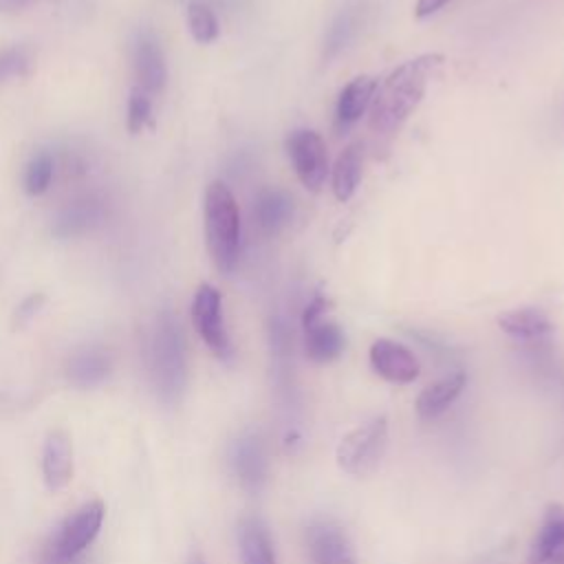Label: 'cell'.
<instances>
[{
  "instance_id": "44dd1931",
  "label": "cell",
  "mask_w": 564,
  "mask_h": 564,
  "mask_svg": "<svg viewBox=\"0 0 564 564\" xmlns=\"http://www.w3.org/2000/svg\"><path fill=\"white\" fill-rule=\"evenodd\" d=\"M361 172H364V148L361 143H350L348 148H344L333 165V194L339 203H346L355 196L359 181H361Z\"/></svg>"
},
{
  "instance_id": "9a60e30c",
  "label": "cell",
  "mask_w": 564,
  "mask_h": 564,
  "mask_svg": "<svg viewBox=\"0 0 564 564\" xmlns=\"http://www.w3.org/2000/svg\"><path fill=\"white\" fill-rule=\"evenodd\" d=\"M110 372H112L110 352L95 344L77 348L66 361V377L79 390L101 386L110 377Z\"/></svg>"
},
{
  "instance_id": "4316f807",
  "label": "cell",
  "mask_w": 564,
  "mask_h": 564,
  "mask_svg": "<svg viewBox=\"0 0 564 564\" xmlns=\"http://www.w3.org/2000/svg\"><path fill=\"white\" fill-rule=\"evenodd\" d=\"M44 302H46L44 293H33V295L24 297V300L15 306L13 326H15V328H22L24 324H29V322L40 313V308L44 306Z\"/></svg>"
},
{
  "instance_id": "5b68a950",
  "label": "cell",
  "mask_w": 564,
  "mask_h": 564,
  "mask_svg": "<svg viewBox=\"0 0 564 564\" xmlns=\"http://www.w3.org/2000/svg\"><path fill=\"white\" fill-rule=\"evenodd\" d=\"M388 447V419L383 414L368 419L350 430L337 445V465L350 476L372 474Z\"/></svg>"
},
{
  "instance_id": "52a82bcc",
  "label": "cell",
  "mask_w": 564,
  "mask_h": 564,
  "mask_svg": "<svg viewBox=\"0 0 564 564\" xmlns=\"http://www.w3.org/2000/svg\"><path fill=\"white\" fill-rule=\"evenodd\" d=\"M192 322L205 346L220 359L231 361L234 346L223 317V300L216 286L203 282L192 300Z\"/></svg>"
},
{
  "instance_id": "9c48e42d",
  "label": "cell",
  "mask_w": 564,
  "mask_h": 564,
  "mask_svg": "<svg viewBox=\"0 0 564 564\" xmlns=\"http://www.w3.org/2000/svg\"><path fill=\"white\" fill-rule=\"evenodd\" d=\"M229 467L238 485L256 496L264 489L269 476V460L262 438L256 432H245L234 438L229 447Z\"/></svg>"
},
{
  "instance_id": "f1b7e54d",
  "label": "cell",
  "mask_w": 564,
  "mask_h": 564,
  "mask_svg": "<svg viewBox=\"0 0 564 564\" xmlns=\"http://www.w3.org/2000/svg\"><path fill=\"white\" fill-rule=\"evenodd\" d=\"M33 0H0V13H15L31 4Z\"/></svg>"
},
{
  "instance_id": "277c9868",
  "label": "cell",
  "mask_w": 564,
  "mask_h": 564,
  "mask_svg": "<svg viewBox=\"0 0 564 564\" xmlns=\"http://www.w3.org/2000/svg\"><path fill=\"white\" fill-rule=\"evenodd\" d=\"M106 507L101 500H90L68 513L40 549L37 564H70L95 542L101 531Z\"/></svg>"
},
{
  "instance_id": "8992f818",
  "label": "cell",
  "mask_w": 564,
  "mask_h": 564,
  "mask_svg": "<svg viewBox=\"0 0 564 564\" xmlns=\"http://www.w3.org/2000/svg\"><path fill=\"white\" fill-rule=\"evenodd\" d=\"M328 306L330 302L324 295H315L302 313L304 350L308 359L315 364H330L346 348L344 330L333 319L326 317Z\"/></svg>"
},
{
  "instance_id": "4dcf8cb0",
  "label": "cell",
  "mask_w": 564,
  "mask_h": 564,
  "mask_svg": "<svg viewBox=\"0 0 564 564\" xmlns=\"http://www.w3.org/2000/svg\"><path fill=\"white\" fill-rule=\"evenodd\" d=\"M70 564H86V562L79 557V560H75V562H70Z\"/></svg>"
},
{
  "instance_id": "ac0fdd59",
  "label": "cell",
  "mask_w": 564,
  "mask_h": 564,
  "mask_svg": "<svg viewBox=\"0 0 564 564\" xmlns=\"http://www.w3.org/2000/svg\"><path fill=\"white\" fill-rule=\"evenodd\" d=\"M498 326L513 339L524 344L544 341L553 333L551 319L540 308H513L498 317Z\"/></svg>"
},
{
  "instance_id": "603a6c76",
  "label": "cell",
  "mask_w": 564,
  "mask_h": 564,
  "mask_svg": "<svg viewBox=\"0 0 564 564\" xmlns=\"http://www.w3.org/2000/svg\"><path fill=\"white\" fill-rule=\"evenodd\" d=\"M55 174V159L48 152H37L31 156L24 170V192L31 196H40L48 189Z\"/></svg>"
},
{
  "instance_id": "7402d4cb",
  "label": "cell",
  "mask_w": 564,
  "mask_h": 564,
  "mask_svg": "<svg viewBox=\"0 0 564 564\" xmlns=\"http://www.w3.org/2000/svg\"><path fill=\"white\" fill-rule=\"evenodd\" d=\"M253 216L264 234H278L293 218V198L282 189H262L256 198Z\"/></svg>"
},
{
  "instance_id": "ffe728a7",
  "label": "cell",
  "mask_w": 564,
  "mask_h": 564,
  "mask_svg": "<svg viewBox=\"0 0 564 564\" xmlns=\"http://www.w3.org/2000/svg\"><path fill=\"white\" fill-rule=\"evenodd\" d=\"M467 383V377L463 372L447 375L434 383H430L419 397H416V414L423 421H432L441 416L463 392Z\"/></svg>"
},
{
  "instance_id": "30bf717a",
  "label": "cell",
  "mask_w": 564,
  "mask_h": 564,
  "mask_svg": "<svg viewBox=\"0 0 564 564\" xmlns=\"http://www.w3.org/2000/svg\"><path fill=\"white\" fill-rule=\"evenodd\" d=\"M304 542L313 564H357L346 531L328 518H315L308 522Z\"/></svg>"
},
{
  "instance_id": "2e32d148",
  "label": "cell",
  "mask_w": 564,
  "mask_h": 564,
  "mask_svg": "<svg viewBox=\"0 0 564 564\" xmlns=\"http://www.w3.org/2000/svg\"><path fill=\"white\" fill-rule=\"evenodd\" d=\"M236 542L242 564H278L273 540L262 518L245 516L236 527Z\"/></svg>"
},
{
  "instance_id": "ba28073f",
  "label": "cell",
  "mask_w": 564,
  "mask_h": 564,
  "mask_svg": "<svg viewBox=\"0 0 564 564\" xmlns=\"http://www.w3.org/2000/svg\"><path fill=\"white\" fill-rule=\"evenodd\" d=\"M286 154L300 183L311 192H319L328 174V150L322 134L308 128L293 130L286 137Z\"/></svg>"
},
{
  "instance_id": "5bb4252c",
  "label": "cell",
  "mask_w": 564,
  "mask_h": 564,
  "mask_svg": "<svg viewBox=\"0 0 564 564\" xmlns=\"http://www.w3.org/2000/svg\"><path fill=\"white\" fill-rule=\"evenodd\" d=\"M42 478L48 491H62L73 478V443L64 430H51L44 438Z\"/></svg>"
},
{
  "instance_id": "cb8c5ba5",
  "label": "cell",
  "mask_w": 564,
  "mask_h": 564,
  "mask_svg": "<svg viewBox=\"0 0 564 564\" xmlns=\"http://www.w3.org/2000/svg\"><path fill=\"white\" fill-rule=\"evenodd\" d=\"M187 24H189V33L198 44H209L218 37V18L216 13L203 4V2H192L187 9Z\"/></svg>"
},
{
  "instance_id": "f546056e",
  "label": "cell",
  "mask_w": 564,
  "mask_h": 564,
  "mask_svg": "<svg viewBox=\"0 0 564 564\" xmlns=\"http://www.w3.org/2000/svg\"><path fill=\"white\" fill-rule=\"evenodd\" d=\"M187 564H207V562H205V557H203L200 553H192L189 560H187Z\"/></svg>"
},
{
  "instance_id": "6da1fadb",
  "label": "cell",
  "mask_w": 564,
  "mask_h": 564,
  "mask_svg": "<svg viewBox=\"0 0 564 564\" xmlns=\"http://www.w3.org/2000/svg\"><path fill=\"white\" fill-rule=\"evenodd\" d=\"M441 53H423L397 66L381 84L368 108V130L377 141H392L410 115L419 108L432 77L441 70Z\"/></svg>"
},
{
  "instance_id": "1f68e13d",
  "label": "cell",
  "mask_w": 564,
  "mask_h": 564,
  "mask_svg": "<svg viewBox=\"0 0 564 564\" xmlns=\"http://www.w3.org/2000/svg\"><path fill=\"white\" fill-rule=\"evenodd\" d=\"M560 564H564V562H560Z\"/></svg>"
},
{
  "instance_id": "4fadbf2b",
  "label": "cell",
  "mask_w": 564,
  "mask_h": 564,
  "mask_svg": "<svg viewBox=\"0 0 564 564\" xmlns=\"http://www.w3.org/2000/svg\"><path fill=\"white\" fill-rule=\"evenodd\" d=\"M529 564H560L564 562V505L551 502L544 509L540 529L529 549Z\"/></svg>"
},
{
  "instance_id": "7a4b0ae2",
  "label": "cell",
  "mask_w": 564,
  "mask_h": 564,
  "mask_svg": "<svg viewBox=\"0 0 564 564\" xmlns=\"http://www.w3.org/2000/svg\"><path fill=\"white\" fill-rule=\"evenodd\" d=\"M145 359L156 399L163 405H176L187 388V348L178 317L167 308L154 319Z\"/></svg>"
},
{
  "instance_id": "484cf974",
  "label": "cell",
  "mask_w": 564,
  "mask_h": 564,
  "mask_svg": "<svg viewBox=\"0 0 564 564\" xmlns=\"http://www.w3.org/2000/svg\"><path fill=\"white\" fill-rule=\"evenodd\" d=\"M29 64H31V59L24 48H18V46L2 48L0 51V84H4L9 77L24 75Z\"/></svg>"
},
{
  "instance_id": "83f0119b",
  "label": "cell",
  "mask_w": 564,
  "mask_h": 564,
  "mask_svg": "<svg viewBox=\"0 0 564 564\" xmlns=\"http://www.w3.org/2000/svg\"><path fill=\"white\" fill-rule=\"evenodd\" d=\"M449 0H416V7H414V15L416 18H427L432 13H436L438 9H443Z\"/></svg>"
},
{
  "instance_id": "e0dca14e",
  "label": "cell",
  "mask_w": 564,
  "mask_h": 564,
  "mask_svg": "<svg viewBox=\"0 0 564 564\" xmlns=\"http://www.w3.org/2000/svg\"><path fill=\"white\" fill-rule=\"evenodd\" d=\"M101 216H104L101 200L93 196H84L68 203L64 209H59V214L53 218L51 231L55 238H77L90 231L95 225H99Z\"/></svg>"
},
{
  "instance_id": "d4e9b609",
  "label": "cell",
  "mask_w": 564,
  "mask_h": 564,
  "mask_svg": "<svg viewBox=\"0 0 564 564\" xmlns=\"http://www.w3.org/2000/svg\"><path fill=\"white\" fill-rule=\"evenodd\" d=\"M152 117V101H150V95L143 93L139 86L130 93V99H128V130L132 134L141 132L148 121Z\"/></svg>"
},
{
  "instance_id": "7c38bea8",
  "label": "cell",
  "mask_w": 564,
  "mask_h": 564,
  "mask_svg": "<svg viewBox=\"0 0 564 564\" xmlns=\"http://www.w3.org/2000/svg\"><path fill=\"white\" fill-rule=\"evenodd\" d=\"M132 66L139 88L148 95H156L165 88L167 64L159 40L150 31H141L132 46Z\"/></svg>"
},
{
  "instance_id": "3957f363",
  "label": "cell",
  "mask_w": 564,
  "mask_h": 564,
  "mask_svg": "<svg viewBox=\"0 0 564 564\" xmlns=\"http://www.w3.org/2000/svg\"><path fill=\"white\" fill-rule=\"evenodd\" d=\"M203 216L207 251L220 273H231L240 253V209L223 181L207 185Z\"/></svg>"
},
{
  "instance_id": "8fae6325",
  "label": "cell",
  "mask_w": 564,
  "mask_h": 564,
  "mask_svg": "<svg viewBox=\"0 0 564 564\" xmlns=\"http://www.w3.org/2000/svg\"><path fill=\"white\" fill-rule=\"evenodd\" d=\"M368 357L372 370L390 383H412L421 372L414 352L394 339H375Z\"/></svg>"
},
{
  "instance_id": "d6986e66",
  "label": "cell",
  "mask_w": 564,
  "mask_h": 564,
  "mask_svg": "<svg viewBox=\"0 0 564 564\" xmlns=\"http://www.w3.org/2000/svg\"><path fill=\"white\" fill-rule=\"evenodd\" d=\"M375 90H377V79L370 75H359L350 79L337 97V106H335L337 126L348 128L355 121H359L361 115L370 108Z\"/></svg>"
}]
</instances>
